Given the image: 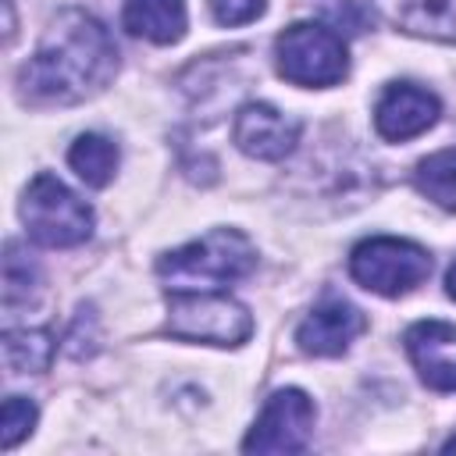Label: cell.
Returning a JSON list of instances; mask_svg holds the SVG:
<instances>
[{"mask_svg":"<svg viewBox=\"0 0 456 456\" xmlns=\"http://www.w3.org/2000/svg\"><path fill=\"white\" fill-rule=\"evenodd\" d=\"M118 71V46L86 11H61L39 50L21 64L18 86L28 103H78L100 93Z\"/></svg>","mask_w":456,"mask_h":456,"instance_id":"1","label":"cell"},{"mask_svg":"<svg viewBox=\"0 0 456 456\" xmlns=\"http://www.w3.org/2000/svg\"><path fill=\"white\" fill-rule=\"evenodd\" d=\"M256 264L253 242L235 228H214L203 239L171 249L157 260V274L171 292H214L246 278Z\"/></svg>","mask_w":456,"mask_h":456,"instance_id":"2","label":"cell"},{"mask_svg":"<svg viewBox=\"0 0 456 456\" xmlns=\"http://www.w3.org/2000/svg\"><path fill=\"white\" fill-rule=\"evenodd\" d=\"M274 57H278L281 78H289L292 86H310V89L335 86L349 71L342 36L321 21L289 25L274 43Z\"/></svg>","mask_w":456,"mask_h":456,"instance_id":"3","label":"cell"},{"mask_svg":"<svg viewBox=\"0 0 456 456\" xmlns=\"http://www.w3.org/2000/svg\"><path fill=\"white\" fill-rule=\"evenodd\" d=\"M21 221L36 242L53 249L78 246L93 235V210L86 207V200H78L61 178L46 171L28 182L21 200Z\"/></svg>","mask_w":456,"mask_h":456,"instance_id":"4","label":"cell"},{"mask_svg":"<svg viewBox=\"0 0 456 456\" xmlns=\"http://www.w3.org/2000/svg\"><path fill=\"white\" fill-rule=\"evenodd\" d=\"M167 331L185 342L239 346L253 331L249 310L224 292H175L167 303Z\"/></svg>","mask_w":456,"mask_h":456,"instance_id":"5","label":"cell"},{"mask_svg":"<svg viewBox=\"0 0 456 456\" xmlns=\"http://www.w3.org/2000/svg\"><path fill=\"white\" fill-rule=\"evenodd\" d=\"M349 271L363 289L378 296H403L431 274V256L417 242L378 235V239H363L353 249Z\"/></svg>","mask_w":456,"mask_h":456,"instance_id":"6","label":"cell"},{"mask_svg":"<svg viewBox=\"0 0 456 456\" xmlns=\"http://www.w3.org/2000/svg\"><path fill=\"white\" fill-rule=\"evenodd\" d=\"M314 435V403L299 388H278L256 424L249 428L242 449L246 452H303Z\"/></svg>","mask_w":456,"mask_h":456,"instance_id":"7","label":"cell"},{"mask_svg":"<svg viewBox=\"0 0 456 456\" xmlns=\"http://www.w3.org/2000/svg\"><path fill=\"white\" fill-rule=\"evenodd\" d=\"M232 139L246 157L256 160H281L296 150L299 142V121L285 118L278 107L271 103H246L235 114L232 125Z\"/></svg>","mask_w":456,"mask_h":456,"instance_id":"8","label":"cell"},{"mask_svg":"<svg viewBox=\"0 0 456 456\" xmlns=\"http://www.w3.org/2000/svg\"><path fill=\"white\" fill-rule=\"evenodd\" d=\"M435 121H438V96L413 82L388 86L374 107V125H378L381 139H388V142L413 139V135L428 132Z\"/></svg>","mask_w":456,"mask_h":456,"instance_id":"9","label":"cell"},{"mask_svg":"<svg viewBox=\"0 0 456 456\" xmlns=\"http://www.w3.org/2000/svg\"><path fill=\"white\" fill-rule=\"evenodd\" d=\"M363 314L346 299H324L296 328V342L310 356H338L363 331Z\"/></svg>","mask_w":456,"mask_h":456,"instance_id":"10","label":"cell"},{"mask_svg":"<svg viewBox=\"0 0 456 456\" xmlns=\"http://www.w3.org/2000/svg\"><path fill=\"white\" fill-rule=\"evenodd\" d=\"M406 353L424 385L438 392L456 388V328L445 321H420L406 331Z\"/></svg>","mask_w":456,"mask_h":456,"instance_id":"11","label":"cell"},{"mask_svg":"<svg viewBox=\"0 0 456 456\" xmlns=\"http://www.w3.org/2000/svg\"><path fill=\"white\" fill-rule=\"evenodd\" d=\"M121 21L132 36L150 43H175L185 36V0H125Z\"/></svg>","mask_w":456,"mask_h":456,"instance_id":"12","label":"cell"},{"mask_svg":"<svg viewBox=\"0 0 456 456\" xmlns=\"http://www.w3.org/2000/svg\"><path fill=\"white\" fill-rule=\"evenodd\" d=\"M68 164L75 167V175L86 182V185H107L114 178V167H118V146L107 139V135H96V132H86L71 142L68 150Z\"/></svg>","mask_w":456,"mask_h":456,"instance_id":"13","label":"cell"},{"mask_svg":"<svg viewBox=\"0 0 456 456\" xmlns=\"http://www.w3.org/2000/svg\"><path fill=\"white\" fill-rule=\"evenodd\" d=\"M395 21L413 36L456 43V0H406Z\"/></svg>","mask_w":456,"mask_h":456,"instance_id":"14","label":"cell"},{"mask_svg":"<svg viewBox=\"0 0 456 456\" xmlns=\"http://www.w3.org/2000/svg\"><path fill=\"white\" fill-rule=\"evenodd\" d=\"M4 360H7V370L14 374H39L50 367L53 360V338L50 331H39V328H25V331H7L4 335Z\"/></svg>","mask_w":456,"mask_h":456,"instance_id":"15","label":"cell"},{"mask_svg":"<svg viewBox=\"0 0 456 456\" xmlns=\"http://www.w3.org/2000/svg\"><path fill=\"white\" fill-rule=\"evenodd\" d=\"M413 182L431 203L456 214V150H438L424 157L413 171Z\"/></svg>","mask_w":456,"mask_h":456,"instance_id":"16","label":"cell"},{"mask_svg":"<svg viewBox=\"0 0 456 456\" xmlns=\"http://www.w3.org/2000/svg\"><path fill=\"white\" fill-rule=\"evenodd\" d=\"M32 428H36V403H28L25 395H7L0 413V445L14 449L25 435H32Z\"/></svg>","mask_w":456,"mask_h":456,"instance_id":"17","label":"cell"},{"mask_svg":"<svg viewBox=\"0 0 456 456\" xmlns=\"http://www.w3.org/2000/svg\"><path fill=\"white\" fill-rule=\"evenodd\" d=\"M36 285V267L28 264V256L18 253V246L11 242L7 246V256H4V303L14 306L21 296H28Z\"/></svg>","mask_w":456,"mask_h":456,"instance_id":"18","label":"cell"},{"mask_svg":"<svg viewBox=\"0 0 456 456\" xmlns=\"http://www.w3.org/2000/svg\"><path fill=\"white\" fill-rule=\"evenodd\" d=\"M324 21L328 28H335L338 36H360L374 25V11L363 4V0H335L328 11H324Z\"/></svg>","mask_w":456,"mask_h":456,"instance_id":"19","label":"cell"},{"mask_svg":"<svg viewBox=\"0 0 456 456\" xmlns=\"http://www.w3.org/2000/svg\"><path fill=\"white\" fill-rule=\"evenodd\" d=\"M267 7V0H210V14L217 25H246L253 18H260Z\"/></svg>","mask_w":456,"mask_h":456,"instance_id":"20","label":"cell"},{"mask_svg":"<svg viewBox=\"0 0 456 456\" xmlns=\"http://www.w3.org/2000/svg\"><path fill=\"white\" fill-rule=\"evenodd\" d=\"M445 289H449V296L456 299V260H452V267H449V274H445Z\"/></svg>","mask_w":456,"mask_h":456,"instance_id":"21","label":"cell"},{"mask_svg":"<svg viewBox=\"0 0 456 456\" xmlns=\"http://www.w3.org/2000/svg\"><path fill=\"white\" fill-rule=\"evenodd\" d=\"M442 449H445V452H456V435H452V438H449V442H445Z\"/></svg>","mask_w":456,"mask_h":456,"instance_id":"22","label":"cell"}]
</instances>
